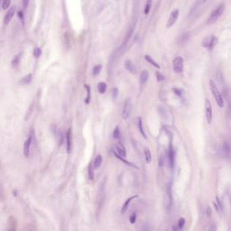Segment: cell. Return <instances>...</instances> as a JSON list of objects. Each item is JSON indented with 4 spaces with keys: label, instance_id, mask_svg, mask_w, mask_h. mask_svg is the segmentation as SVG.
Returning a JSON list of instances; mask_svg holds the SVG:
<instances>
[{
    "label": "cell",
    "instance_id": "cell-1",
    "mask_svg": "<svg viewBox=\"0 0 231 231\" xmlns=\"http://www.w3.org/2000/svg\"><path fill=\"white\" fill-rule=\"evenodd\" d=\"M209 88H210V91H211V93L213 95V97H214L216 102L218 103V105L220 106V108H223L224 106V100H223V98H222V95L221 93L219 92L218 87L216 86L215 82L213 81L212 80H209Z\"/></svg>",
    "mask_w": 231,
    "mask_h": 231
},
{
    "label": "cell",
    "instance_id": "cell-2",
    "mask_svg": "<svg viewBox=\"0 0 231 231\" xmlns=\"http://www.w3.org/2000/svg\"><path fill=\"white\" fill-rule=\"evenodd\" d=\"M224 11H225V5L222 3V4H220L214 11L211 13V14L209 15V17L208 18L207 24H208V25H212V24L216 23V22L219 20V17L222 15V14L224 13Z\"/></svg>",
    "mask_w": 231,
    "mask_h": 231
},
{
    "label": "cell",
    "instance_id": "cell-3",
    "mask_svg": "<svg viewBox=\"0 0 231 231\" xmlns=\"http://www.w3.org/2000/svg\"><path fill=\"white\" fill-rule=\"evenodd\" d=\"M183 59L181 56L175 57L172 62V68L175 73H182L183 70Z\"/></svg>",
    "mask_w": 231,
    "mask_h": 231
},
{
    "label": "cell",
    "instance_id": "cell-4",
    "mask_svg": "<svg viewBox=\"0 0 231 231\" xmlns=\"http://www.w3.org/2000/svg\"><path fill=\"white\" fill-rule=\"evenodd\" d=\"M179 14H180L179 9H174L171 13L169 18H168V21H167V24H166V27L167 28H171L176 23V21L178 20V18H179Z\"/></svg>",
    "mask_w": 231,
    "mask_h": 231
},
{
    "label": "cell",
    "instance_id": "cell-5",
    "mask_svg": "<svg viewBox=\"0 0 231 231\" xmlns=\"http://www.w3.org/2000/svg\"><path fill=\"white\" fill-rule=\"evenodd\" d=\"M205 114H206V119L209 124L211 123L213 118V111H212V106L209 98L206 99L205 102Z\"/></svg>",
    "mask_w": 231,
    "mask_h": 231
},
{
    "label": "cell",
    "instance_id": "cell-6",
    "mask_svg": "<svg viewBox=\"0 0 231 231\" xmlns=\"http://www.w3.org/2000/svg\"><path fill=\"white\" fill-rule=\"evenodd\" d=\"M132 111V103L131 101L128 99L125 102V104H124V106H123V111H122V117L123 118L127 120L129 116H130V113Z\"/></svg>",
    "mask_w": 231,
    "mask_h": 231
},
{
    "label": "cell",
    "instance_id": "cell-7",
    "mask_svg": "<svg viewBox=\"0 0 231 231\" xmlns=\"http://www.w3.org/2000/svg\"><path fill=\"white\" fill-rule=\"evenodd\" d=\"M215 41H216V38L214 35H209V36L204 38L201 44L204 48H206L208 50H211L215 44Z\"/></svg>",
    "mask_w": 231,
    "mask_h": 231
},
{
    "label": "cell",
    "instance_id": "cell-8",
    "mask_svg": "<svg viewBox=\"0 0 231 231\" xmlns=\"http://www.w3.org/2000/svg\"><path fill=\"white\" fill-rule=\"evenodd\" d=\"M33 133H32L31 135H29L28 138L26 139V141L25 142L24 145V154L25 157H29L30 155V151H31V146H32V142H33Z\"/></svg>",
    "mask_w": 231,
    "mask_h": 231
},
{
    "label": "cell",
    "instance_id": "cell-9",
    "mask_svg": "<svg viewBox=\"0 0 231 231\" xmlns=\"http://www.w3.org/2000/svg\"><path fill=\"white\" fill-rule=\"evenodd\" d=\"M14 14H15V7H13L10 9H8V11L7 12L5 17H4V24L5 25H8L11 22Z\"/></svg>",
    "mask_w": 231,
    "mask_h": 231
},
{
    "label": "cell",
    "instance_id": "cell-10",
    "mask_svg": "<svg viewBox=\"0 0 231 231\" xmlns=\"http://www.w3.org/2000/svg\"><path fill=\"white\" fill-rule=\"evenodd\" d=\"M72 130L69 129L67 134H66V147H67V152L70 153L72 151Z\"/></svg>",
    "mask_w": 231,
    "mask_h": 231
},
{
    "label": "cell",
    "instance_id": "cell-11",
    "mask_svg": "<svg viewBox=\"0 0 231 231\" xmlns=\"http://www.w3.org/2000/svg\"><path fill=\"white\" fill-rule=\"evenodd\" d=\"M137 198H139V196L138 195H134V196H131V197H129L126 201H125V203L123 204V207H122V210H121V213L122 214H125V213L127 212V209H128V206H129V204L131 203V201H134L135 199H137Z\"/></svg>",
    "mask_w": 231,
    "mask_h": 231
},
{
    "label": "cell",
    "instance_id": "cell-12",
    "mask_svg": "<svg viewBox=\"0 0 231 231\" xmlns=\"http://www.w3.org/2000/svg\"><path fill=\"white\" fill-rule=\"evenodd\" d=\"M168 155H169L170 165L172 168L173 165H174V161H175V152H174V148H173L172 144H170V146H169V154H168Z\"/></svg>",
    "mask_w": 231,
    "mask_h": 231
},
{
    "label": "cell",
    "instance_id": "cell-13",
    "mask_svg": "<svg viewBox=\"0 0 231 231\" xmlns=\"http://www.w3.org/2000/svg\"><path fill=\"white\" fill-rule=\"evenodd\" d=\"M116 152H117L119 155H121V156H123V157H126V156H127L126 148H125V146H124V145L121 143V142H118V143L116 145Z\"/></svg>",
    "mask_w": 231,
    "mask_h": 231
},
{
    "label": "cell",
    "instance_id": "cell-14",
    "mask_svg": "<svg viewBox=\"0 0 231 231\" xmlns=\"http://www.w3.org/2000/svg\"><path fill=\"white\" fill-rule=\"evenodd\" d=\"M125 65H126V68H127V70H128L129 72H131L132 74H135L136 73V68H135V64L133 63L132 61H130V60L126 61Z\"/></svg>",
    "mask_w": 231,
    "mask_h": 231
},
{
    "label": "cell",
    "instance_id": "cell-15",
    "mask_svg": "<svg viewBox=\"0 0 231 231\" xmlns=\"http://www.w3.org/2000/svg\"><path fill=\"white\" fill-rule=\"evenodd\" d=\"M114 154H115V156L118 159V160H120L121 162H123L124 164H126L127 165H128V166H130V167H134V168H136V169H138V167L135 164H133V163H130V162H128L127 160H126L125 159V157H123V156H121V155H119L117 152H114Z\"/></svg>",
    "mask_w": 231,
    "mask_h": 231
},
{
    "label": "cell",
    "instance_id": "cell-16",
    "mask_svg": "<svg viewBox=\"0 0 231 231\" xmlns=\"http://www.w3.org/2000/svg\"><path fill=\"white\" fill-rule=\"evenodd\" d=\"M136 123H137V127H138L139 132L141 133L142 135L145 137V139H146L147 137H146V135L145 134V131H144V128H143V121H142V117H136Z\"/></svg>",
    "mask_w": 231,
    "mask_h": 231
},
{
    "label": "cell",
    "instance_id": "cell-17",
    "mask_svg": "<svg viewBox=\"0 0 231 231\" xmlns=\"http://www.w3.org/2000/svg\"><path fill=\"white\" fill-rule=\"evenodd\" d=\"M148 78H149L148 72L146 70H144L143 72H141V75H140V82H141V84H145L148 80Z\"/></svg>",
    "mask_w": 231,
    "mask_h": 231
},
{
    "label": "cell",
    "instance_id": "cell-18",
    "mask_svg": "<svg viewBox=\"0 0 231 231\" xmlns=\"http://www.w3.org/2000/svg\"><path fill=\"white\" fill-rule=\"evenodd\" d=\"M102 161H103L102 155H100V154L97 155L96 158H95V160H94V163H93V167H94V169H98V168L101 166Z\"/></svg>",
    "mask_w": 231,
    "mask_h": 231
},
{
    "label": "cell",
    "instance_id": "cell-19",
    "mask_svg": "<svg viewBox=\"0 0 231 231\" xmlns=\"http://www.w3.org/2000/svg\"><path fill=\"white\" fill-rule=\"evenodd\" d=\"M145 59H146V62H148L150 64H152L153 66L156 67L157 69H160V68H161V66L159 65V63H158V62H155V61H154V59H153L151 56H150V55H147V54H146V55L145 56Z\"/></svg>",
    "mask_w": 231,
    "mask_h": 231
},
{
    "label": "cell",
    "instance_id": "cell-20",
    "mask_svg": "<svg viewBox=\"0 0 231 231\" xmlns=\"http://www.w3.org/2000/svg\"><path fill=\"white\" fill-rule=\"evenodd\" d=\"M144 152H145V157H146V162L147 164H150L151 161H152V154H151V152H150V149L148 147H145L144 149Z\"/></svg>",
    "mask_w": 231,
    "mask_h": 231
},
{
    "label": "cell",
    "instance_id": "cell-21",
    "mask_svg": "<svg viewBox=\"0 0 231 231\" xmlns=\"http://www.w3.org/2000/svg\"><path fill=\"white\" fill-rule=\"evenodd\" d=\"M98 91L100 94H104L106 91V84L105 82H99L98 84Z\"/></svg>",
    "mask_w": 231,
    "mask_h": 231
},
{
    "label": "cell",
    "instance_id": "cell-22",
    "mask_svg": "<svg viewBox=\"0 0 231 231\" xmlns=\"http://www.w3.org/2000/svg\"><path fill=\"white\" fill-rule=\"evenodd\" d=\"M152 3H153V0H146V7H145V14H148L152 7Z\"/></svg>",
    "mask_w": 231,
    "mask_h": 231
},
{
    "label": "cell",
    "instance_id": "cell-23",
    "mask_svg": "<svg viewBox=\"0 0 231 231\" xmlns=\"http://www.w3.org/2000/svg\"><path fill=\"white\" fill-rule=\"evenodd\" d=\"M85 88H86V90H87V98H86V99H85V103L86 104H88L90 103V100H91V87L88 86V85H85Z\"/></svg>",
    "mask_w": 231,
    "mask_h": 231
},
{
    "label": "cell",
    "instance_id": "cell-24",
    "mask_svg": "<svg viewBox=\"0 0 231 231\" xmlns=\"http://www.w3.org/2000/svg\"><path fill=\"white\" fill-rule=\"evenodd\" d=\"M20 60H21V54L19 53V54H17V55L14 58V60L12 61V65H13L14 67H16L17 65L19 64Z\"/></svg>",
    "mask_w": 231,
    "mask_h": 231
},
{
    "label": "cell",
    "instance_id": "cell-25",
    "mask_svg": "<svg viewBox=\"0 0 231 231\" xmlns=\"http://www.w3.org/2000/svg\"><path fill=\"white\" fill-rule=\"evenodd\" d=\"M101 69H102V66H101L100 64H98V65L94 66V68H93V70H92V72H93L92 74H93V76H97V75L100 72Z\"/></svg>",
    "mask_w": 231,
    "mask_h": 231
},
{
    "label": "cell",
    "instance_id": "cell-26",
    "mask_svg": "<svg viewBox=\"0 0 231 231\" xmlns=\"http://www.w3.org/2000/svg\"><path fill=\"white\" fill-rule=\"evenodd\" d=\"M32 81V74H27L25 77H24L21 80V83L23 84H29Z\"/></svg>",
    "mask_w": 231,
    "mask_h": 231
},
{
    "label": "cell",
    "instance_id": "cell-27",
    "mask_svg": "<svg viewBox=\"0 0 231 231\" xmlns=\"http://www.w3.org/2000/svg\"><path fill=\"white\" fill-rule=\"evenodd\" d=\"M93 170H94V167H93V164H90L88 165V177H90V179L92 181L94 179V173H93Z\"/></svg>",
    "mask_w": 231,
    "mask_h": 231
},
{
    "label": "cell",
    "instance_id": "cell-28",
    "mask_svg": "<svg viewBox=\"0 0 231 231\" xmlns=\"http://www.w3.org/2000/svg\"><path fill=\"white\" fill-rule=\"evenodd\" d=\"M120 137V131H119V127H116V128L113 131V138L114 139H119Z\"/></svg>",
    "mask_w": 231,
    "mask_h": 231
},
{
    "label": "cell",
    "instance_id": "cell-29",
    "mask_svg": "<svg viewBox=\"0 0 231 231\" xmlns=\"http://www.w3.org/2000/svg\"><path fill=\"white\" fill-rule=\"evenodd\" d=\"M11 5V0H3L2 2V9L6 10Z\"/></svg>",
    "mask_w": 231,
    "mask_h": 231
},
{
    "label": "cell",
    "instance_id": "cell-30",
    "mask_svg": "<svg viewBox=\"0 0 231 231\" xmlns=\"http://www.w3.org/2000/svg\"><path fill=\"white\" fill-rule=\"evenodd\" d=\"M41 52H42V51H41V49H40L39 47L34 48V51H33V55H34V57H35V58L40 57Z\"/></svg>",
    "mask_w": 231,
    "mask_h": 231
},
{
    "label": "cell",
    "instance_id": "cell-31",
    "mask_svg": "<svg viewBox=\"0 0 231 231\" xmlns=\"http://www.w3.org/2000/svg\"><path fill=\"white\" fill-rule=\"evenodd\" d=\"M129 221H130L131 224H135V221H136V214H135V213H132L130 218H129Z\"/></svg>",
    "mask_w": 231,
    "mask_h": 231
},
{
    "label": "cell",
    "instance_id": "cell-32",
    "mask_svg": "<svg viewBox=\"0 0 231 231\" xmlns=\"http://www.w3.org/2000/svg\"><path fill=\"white\" fill-rule=\"evenodd\" d=\"M184 224H185V219L183 218H181L178 221V227L179 228H182L184 227Z\"/></svg>",
    "mask_w": 231,
    "mask_h": 231
},
{
    "label": "cell",
    "instance_id": "cell-33",
    "mask_svg": "<svg viewBox=\"0 0 231 231\" xmlns=\"http://www.w3.org/2000/svg\"><path fill=\"white\" fill-rule=\"evenodd\" d=\"M23 4H24V8H27L28 4H29V0H23Z\"/></svg>",
    "mask_w": 231,
    "mask_h": 231
},
{
    "label": "cell",
    "instance_id": "cell-34",
    "mask_svg": "<svg viewBox=\"0 0 231 231\" xmlns=\"http://www.w3.org/2000/svg\"><path fill=\"white\" fill-rule=\"evenodd\" d=\"M18 14H19V17H20V19H21V21L24 23V14H23V12H22V10H20V12L18 13Z\"/></svg>",
    "mask_w": 231,
    "mask_h": 231
},
{
    "label": "cell",
    "instance_id": "cell-35",
    "mask_svg": "<svg viewBox=\"0 0 231 231\" xmlns=\"http://www.w3.org/2000/svg\"><path fill=\"white\" fill-rule=\"evenodd\" d=\"M224 147H225V150H226V152H229V151H230V148H229V146H228V144L225 143V145H224Z\"/></svg>",
    "mask_w": 231,
    "mask_h": 231
},
{
    "label": "cell",
    "instance_id": "cell-36",
    "mask_svg": "<svg viewBox=\"0 0 231 231\" xmlns=\"http://www.w3.org/2000/svg\"><path fill=\"white\" fill-rule=\"evenodd\" d=\"M157 78H158V80H159V81H161V80H164V77L160 75V73H159V72H157Z\"/></svg>",
    "mask_w": 231,
    "mask_h": 231
},
{
    "label": "cell",
    "instance_id": "cell-37",
    "mask_svg": "<svg viewBox=\"0 0 231 231\" xmlns=\"http://www.w3.org/2000/svg\"><path fill=\"white\" fill-rule=\"evenodd\" d=\"M117 88H114V94H113V98H115L117 97Z\"/></svg>",
    "mask_w": 231,
    "mask_h": 231
},
{
    "label": "cell",
    "instance_id": "cell-38",
    "mask_svg": "<svg viewBox=\"0 0 231 231\" xmlns=\"http://www.w3.org/2000/svg\"><path fill=\"white\" fill-rule=\"evenodd\" d=\"M206 1H208V0H203V2H204V3H205Z\"/></svg>",
    "mask_w": 231,
    "mask_h": 231
}]
</instances>
